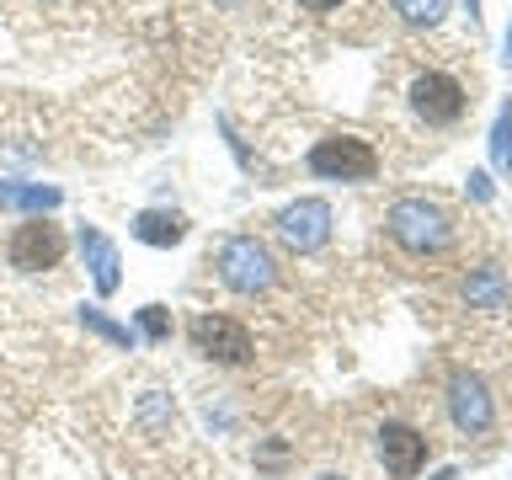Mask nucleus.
<instances>
[{"instance_id": "10", "label": "nucleus", "mask_w": 512, "mask_h": 480, "mask_svg": "<svg viewBox=\"0 0 512 480\" xmlns=\"http://www.w3.org/2000/svg\"><path fill=\"white\" fill-rule=\"evenodd\" d=\"M80 256H86V267H91V283H96V294H118V283H123V262H118V246L102 235V230H80Z\"/></svg>"}, {"instance_id": "9", "label": "nucleus", "mask_w": 512, "mask_h": 480, "mask_svg": "<svg viewBox=\"0 0 512 480\" xmlns=\"http://www.w3.org/2000/svg\"><path fill=\"white\" fill-rule=\"evenodd\" d=\"M379 459H384V470H390L395 480H411L416 470H422V459H427V438L416 427H406V422H384L379 427Z\"/></svg>"}, {"instance_id": "5", "label": "nucleus", "mask_w": 512, "mask_h": 480, "mask_svg": "<svg viewBox=\"0 0 512 480\" xmlns=\"http://www.w3.org/2000/svg\"><path fill=\"white\" fill-rule=\"evenodd\" d=\"M192 347L203 352L208 363H224V368H240V363H251V331L240 326L235 315H219V310H203V315H192Z\"/></svg>"}, {"instance_id": "4", "label": "nucleus", "mask_w": 512, "mask_h": 480, "mask_svg": "<svg viewBox=\"0 0 512 480\" xmlns=\"http://www.w3.org/2000/svg\"><path fill=\"white\" fill-rule=\"evenodd\" d=\"M320 182H368V176L379 171V150L358 134H326L315 139L310 160H304Z\"/></svg>"}, {"instance_id": "13", "label": "nucleus", "mask_w": 512, "mask_h": 480, "mask_svg": "<svg viewBox=\"0 0 512 480\" xmlns=\"http://www.w3.org/2000/svg\"><path fill=\"white\" fill-rule=\"evenodd\" d=\"M128 230H134V240H144V246H176V240L187 235V219L171 214V208H144Z\"/></svg>"}, {"instance_id": "1", "label": "nucleus", "mask_w": 512, "mask_h": 480, "mask_svg": "<svg viewBox=\"0 0 512 480\" xmlns=\"http://www.w3.org/2000/svg\"><path fill=\"white\" fill-rule=\"evenodd\" d=\"M406 107H411V118L427 128V134H438V128H454L464 112H470V80H464L454 64H443V59H427V64H416V70L406 75Z\"/></svg>"}, {"instance_id": "20", "label": "nucleus", "mask_w": 512, "mask_h": 480, "mask_svg": "<svg viewBox=\"0 0 512 480\" xmlns=\"http://www.w3.org/2000/svg\"><path fill=\"white\" fill-rule=\"evenodd\" d=\"M507 59H512V27H507Z\"/></svg>"}, {"instance_id": "11", "label": "nucleus", "mask_w": 512, "mask_h": 480, "mask_svg": "<svg viewBox=\"0 0 512 480\" xmlns=\"http://www.w3.org/2000/svg\"><path fill=\"white\" fill-rule=\"evenodd\" d=\"M507 272L496 267V262H480V267H470L464 272V304L470 310H507Z\"/></svg>"}, {"instance_id": "17", "label": "nucleus", "mask_w": 512, "mask_h": 480, "mask_svg": "<svg viewBox=\"0 0 512 480\" xmlns=\"http://www.w3.org/2000/svg\"><path fill=\"white\" fill-rule=\"evenodd\" d=\"M139 331L150 336V342H171V315H166V304H144V310H139Z\"/></svg>"}, {"instance_id": "22", "label": "nucleus", "mask_w": 512, "mask_h": 480, "mask_svg": "<svg viewBox=\"0 0 512 480\" xmlns=\"http://www.w3.org/2000/svg\"><path fill=\"white\" fill-rule=\"evenodd\" d=\"M43 6H54V0H43Z\"/></svg>"}, {"instance_id": "2", "label": "nucleus", "mask_w": 512, "mask_h": 480, "mask_svg": "<svg viewBox=\"0 0 512 480\" xmlns=\"http://www.w3.org/2000/svg\"><path fill=\"white\" fill-rule=\"evenodd\" d=\"M384 224H390L395 246H406L411 256H438V251L454 246V235H459L454 214L432 198H395Z\"/></svg>"}, {"instance_id": "16", "label": "nucleus", "mask_w": 512, "mask_h": 480, "mask_svg": "<svg viewBox=\"0 0 512 480\" xmlns=\"http://www.w3.org/2000/svg\"><path fill=\"white\" fill-rule=\"evenodd\" d=\"M491 160L502 171H512V107H502V118H496V134H491Z\"/></svg>"}, {"instance_id": "12", "label": "nucleus", "mask_w": 512, "mask_h": 480, "mask_svg": "<svg viewBox=\"0 0 512 480\" xmlns=\"http://www.w3.org/2000/svg\"><path fill=\"white\" fill-rule=\"evenodd\" d=\"M0 208H11V214H54V208H59V187H43V182H0Z\"/></svg>"}, {"instance_id": "21", "label": "nucleus", "mask_w": 512, "mask_h": 480, "mask_svg": "<svg viewBox=\"0 0 512 480\" xmlns=\"http://www.w3.org/2000/svg\"><path fill=\"white\" fill-rule=\"evenodd\" d=\"M320 480H342V475H320Z\"/></svg>"}, {"instance_id": "19", "label": "nucleus", "mask_w": 512, "mask_h": 480, "mask_svg": "<svg viewBox=\"0 0 512 480\" xmlns=\"http://www.w3.org/2000/svg\"><path fill=\"white\" fill-rule=\"evenodd\" d=\"M294 6H304V11H336L342 0H294Z\"/></svg>"}, {"instance_id": "7", "label": "nucleus", "mask_w": 512, "mask_h": 480, "mask_svg": "<svg viewBox=\"0 0 512 480\" xmlns=\"http://www.w3.org/2000/svg\"><path fill=\"white\" fill-rule=\"evenodd\" d=\"M278 240L288 251H299V256H310L320 251L331 240V203L326 198H299V203H288L283 214H278Z\"/></svg>"}, {"instance_id": "3", "label": "nucleus", "mask_w": 512, "mask_h": 480, "mask_svg": "<svg viewBox=\"0 0 512 480\" xmlns=\"http://www.w3.org/2000/svg\"><path fill=\"white\" fill-rule=\"evenodd\" d=\"M214 272H219V283L230 288V294H267L272 278H278V267H272V251H267L256 235H230V240H219Z\"/></svg>"}, {"instance_id": "8", "label": "nucleus", "mask_w": 512, "mask_h": 480, "mask_svg": "<svg viewBox=\"0 0 512 480\" xmlns=\"http://www.w3.org/2000/svg\"><path fill=\"white\" fill-rule=\"evenodd\" d=\"M448 416H454V427L464 432V438L491 432V422H496L491 390H486L475 374H454V379H448Z\"/></svg>"}, {"instance_id": "15", "label": "nucleus", "mask_w": 512, "mask_h": 480, "mask_svg": "<svg viewBox=\"0 0 512 480\" xmlns=\"http://www.w3.org/2000/svg\"><path fill=\"white\" fill-rule=\"evenodd\" d=\"M390 11L406 27H438L443 16H448V0H390Z\"/></svg>"}, {"instance_id": "18", "label": "nucleus", "mask_w": 512, "mask_h": 480, "mask_svg": "<svg viewBox=\"0 0 512 480\" xmlns=\"http://www.w3.org/2000/svg\"><path fill=\"white\" fill-rule=\"evenodd\" d=\"M470 198H480V203L491 198V176L486 171H470Z\"/></svg>"}, {"instance_id": "6", "label": "nucleus", "mask_w": 512, "mask_h": 480, "mask_svg": "<svg viewBox=\"0 0 512 480\" xmlns=\"http://www.w3.org/2000/svg\"><path fill=\"white\" fill-rule=\"evenodd\" d=\"M6 256H11L16 272H48V267L64 262V230L38 214V219H27V224H16V230H11Z\"/></svg>"}, {"instance_id": "14", "label": "nucleus", "mask_w": 512, "mask_h": 480, "mask_svg": "<svg viewBox=\"0 0 512 480\" xmlns=\"http://www.w3.org/2000/svg\"><path fill=\"white\" fill-rule=\"evenodd\" d=\"M80 326H86V331H96V336H102V342H112L118 352H128V347L139 342L134 331H128V326H118V320H107L102 310H96V304H80Z\"/></svg>"}]
</instances>
